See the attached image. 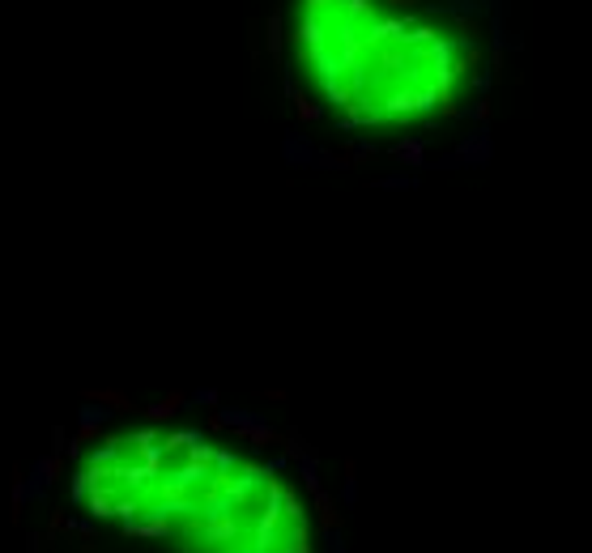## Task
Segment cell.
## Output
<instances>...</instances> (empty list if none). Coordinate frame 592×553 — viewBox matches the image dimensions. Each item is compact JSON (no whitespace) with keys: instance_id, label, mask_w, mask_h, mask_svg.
<instances>
[{"instance_id":"7a4b0ae2","label":"cell","mask_w":592,"mask_h":553,"mask_svg":"<svg viewBox=\"0 0 592 553\" xmlns=\"http://www.w3.org/2000/svg\"><path fill=\"white\" fill-rule=\"evenodd\" d=\"M90 515L184 553H307V515L282 476L192 430L141 425L103 439L72 481Z\"/></svg>"},{"instance_id":"6da1fadb","label":"cell","mask_w":592,"mask_h":553,"mask_svg":"<svg viewBox=\"0 0 592 553\" xmlns=\"http://www.w3.org/2000/svg\"><path fill=\"white\" fill-rule=\"evenodd\" d=\"M277 52L299 107L345 137L439 132L490 72L473 0H282Z\"/></svg>"}]
</instances>
